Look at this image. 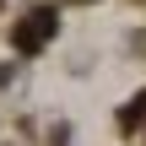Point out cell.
<instances>
[{
	"label": "cell",
	"mask_w": 146,
	"mask_h": 146,
	"mask_svg": "<svg viewBox=\"0 0 146 146\" xmlns=\"http://www.w3.org/2000/svg\"><path fill=\"white\" fill-rule=\"evenodd\" d=\"M54 22H60V16H54L49 5H43V11H33V16H27V22L16 27V49H22V54H33V49H38V43H43V38L54 33Z\"/></svg>",
	"instance_id": "cell-1"
},
{
	"label": "cell",
	"mask_w": 146,
	"mask_h": 146,
	"mask_svg": "<svg viewBox=\"0 0 146 146\" xmlns=\"http://www.w3.org/2000/svg\"><path fill=\"white\" fill-rule=\"evenodd\" d=\"M135 119H146V92L130 103V108H125V125H135Z\"/></svg>",
	"instance_id": "cell-2"
}]
</instances>
